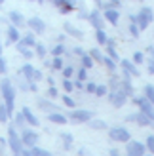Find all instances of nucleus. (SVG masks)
I'll list each match as a JSON object with an SVG mask.
<instances>
[{"label":"nucleus","instance_id":"nucleus-35","mask_svg":"<svg viewBox=\"0 0 154 156\" xmlns=\"http://www.w3.org/2000/svg\"><path fill=\"white\" fill-rule=\"evenodd\" d=\"M89 126H91V128H95V129H103V128H107V126H105V122H89Z\"/></svg>","mask_w":154,"mask_h":156},{"label":"nucleus","instance_id":"nucleus-18","mask_svg":"<svg viewBox=\"0 0 154 156\" xmlns=\"http://www.w3.org/2000/svg\"><path fill=\"white\" fill-rule=\"evenodd\" d=\"M8 120H10V112H8V107L4 103V105H0V122L6 124Z\"/></svg>","mask_w":154,"mask_h":156},{"label":"nucleus","instance_id":"nucleus-10","mask_svg":"<svg viewBox=\"0 0 154 156\" xmlns=\"http://www.w3.org/2000/svg\"><path fill=\"white\" fill-rule=\"evenodd\" d=\"M133 120H137V124H141V126H149V124L152 122V120H150V116H149V114H145L143 111H141L139 114H131V116H128V122H133Z\"/></svg>","mask_w":154,"mask_h":156},{"label":"nucleus","instance_id":"nucleus-20","mask_svg":"<svg viewBox=\"0 0 154 156\" xmlns=\"http://www.w3.org/2000/svg\"><path fill=\"white\" fill-rule=\"evenodd\" d=\"M25 116H23V112H17L15 114V124L13 126H17V128H21V129H25Z\"/></svg>","mask_w":154,"mask_h":156},{"label":"nucleus","instance_id":"nucleus-28","mask_svg":"<svg viewBox=\"0 0 154 156\" xmlns=\"http://www.w3.org/2000/svg\"><path fill=\"white\" fill-rule=\"evenodd\" d=\"M91 59H93L91 55H82V65L86 67V69H89L91 65H93V61H91Z\"/></svg>","mask_w":154,"mask_h":156},{"label":"nucleus","instance_id":"nucleus-31","mask_svg":"<svg viewBox=\"0 0 154 156\" xmlns=\"http://www.w3.org/2000/svg\"><path fill=\"white\" fill-rule=\"evenodd\" d=\"M103 63L109 67L110 71H114V61H112V57H110V55H109V57H103Z\"/></svg>","mask_w":154,"mask_h":156},{"label":"nucleus","instance_id":"nucleus-48","mask_svg":"<svg viewBox=\"0 0 154 156\" xmlns=\"http://www.w3.org/2000/svg\"><path fill=\"white\" fill-rule=\"evenodd\" d=\"M67 2H68V0H53V4H55V6H59V8H63Z\"/></svg>","mask_w":154,"mask_h":156},{"label":"nucleus","instance_id":"nucleus-55","mask_svg":"<svg viewBox=\"0 0 154 156\" xmlns=\"http://www.w3.org/2000/svg\"><path fill=\"white\" fill-rule=\"evenodd\" d=\"M74 88H78V90H82V88H84V84H82V82H76V84H74Z\"/></svg>","mask_w":154,"mask_h":156},{"label":"nucleus","instance_id":"nucleus-52","mask_svg":"<svg viewBox=\"0 0 154 156\" xmlns=\"http://www.w3.org/2000/svg\"><path fill=\"white\" fill-rule=\"evenodd\" d=\"M110 156H120V152L116 149H110Z\"/></svg>","mask_w":154,"mask_h":156},{"label":"nucleus","instance_id":"nucleus-29","mask_svg":"<svg viewBox=\"0 0 154 156\" xmlns=\"http://www.w3.org/2000/svg\"><path fill=\"white\" fill-rule=\"evenodd\" d=\"M38 107H40L42 111H50V108H51L53 105H50V103H48L46 99H40V101H38Z\"/></svg>","mask_w":154,"mask_h":156},{"label":"nucleus","instance_id":"nucleus-30","mask_svg":"<svg viewBox=\"0 0 154 156\" xmlns=\"http://www.w3.org/2000/svg\"><path fill=\"white\" fill-rule=\"evenodd\" d=\"M21 42H23V44H25V46H36V42H34V38H33V36H30V34H29V36H25V38H23V40H21Z\"/></svg>","mask_w":154,"mask_h":156},{"label":"nucleus","instance_id":"nucleus-5","mask_svg":"<svg viewBox=\"0 0 154 156\" xmlns=\"http://www.w3.org/2000/svg\"><path fill=\"white\" fill-rule=\"evenodd\" d=\"M68 120L71 122H89L91 120V112L89 111H72L71 114H68Z\"/></svg>","mask_w":154,"mask_h":156},{"label":"nucleus","instance_id":"nucleus-37","mask_svg":"<svg viewBox=\"0 0 154 156\" xmlns=\"http://www.w3.org/2000/svg\"><path fill=\"white\" fill-rule=\"evenodd\" d=\"M147 147H149L150 152H154V135H150V137L147 139Z\"/></svg>","mask_w":154,"mask_h":156},{"label":"nucleus","instance_id":"nucleus-25","mask_svg":"<svg viewBox=\"0 0 154 156\" xmlns=\"http://www.w3.org/2000/svg\"><path fill=\"white\" fill-rule=\"evenodd\" d=\"M17 50H19V51H21V53H23V55H25L27 59H30V57H33V53L29 51V48H27V46L23 44V42H21V44H17Z\"/></svg>","mask_w":154,"mask_h":156},{"label":"nucleus","instance_id":"nucleus-42","mask_svg":"<svg viewBox=\"0 0 154 156\" xmlns=\"http://www.w3.org/2000/svg\"><path fill=\"white\" fill-rule=\"evenodd\" d=\"M133 61H135V63H143V61H145V59H143V53L137 51L135 55H133Z\"/></svg>","mask_w":154,"mask_h":156},{"label":"nucleus","instance_id":"nucleus-21","mask_svg":"<svg viewBox=\"0 0 154 156\" xmlns=\"http://www.w3.org/2000/svg\"><path fill=\"white\" fill-rule=\"evenodd\" d=\"M8 38H10L12 42H17L19 40V33L15 27H8Z\"/></svg>","mask_w":154,"mask_h":156},{"label":"nucleus","instance_id":"nucleus-50","mask_svg":"<svg viewBox=\"0 0 154 156\" xmlns=\"http://www.w3.org/2000/svg\"><path fill=\"white\" fill-rule=\"evenodd\" d=\"M4 71H6V63H4V59L0 57V74H2Z\"/></svg>","mask_w":154,"mask_h":156},{"label":"nucleus","instance_id":"nucleus-38","mask_svg":"<svg viewBox=\"0 0 154 156\" xmlns=\"http://www.w3.org/2000/svg\"><path fill=\"white\" fill-rule=\"evenodd\" d=\"M72 10V2H71V0H68V2L63 6V8H61V12H63V13H68V12H71Z\"/></svg>","mask_w":154,"mask_h":156},{"label":"nucleus","instance_id":"nucleus-24","mask_svg":"<svg viewBox=\"0 0 154 156\" xmlns=\"http://www.w3.org/2000/svg\"><path fill=\"white\" fill-rule=\"evenodd\" d=\"M33 156H51L50 151H44V149H38V147H33Z\"/></svg>","mask_w":154,"mask_h":156},{"label":"nucleus","instance_id":"nucleus-56","mask_svg":"<svg viewBox=\"0 0 154 156\" xmlns=\"http://www.w3.org/2000/svg\"><path fill=\"white\" fill-rule=\"evenodd\" d=\"M0 53H2V46H0Z\"/></svg>","mask_w":154,"mask_h":156},{"label":"nucleus","instance_id":"nucleus-46","mask_svg":"<svg viewBox=\"0 0 154 156\" xmlns=\"http://www.w3.org/2000/svg\"><path fill=\"white\" fill-rule=\"evenodd\" d=\"M95 90H97L95 84H88V86H86V91H89V93H95Z\"/></svg>","mask_w":154,"mask_h":156},{"label":"nucleus","instance_id":"nucleus-32","mask_svg":"<svg viewBox=\"0 0 154 156\" xmlns=\"http://www.w3.org/2000/svg\"><path fill=\"white\" fill-rule=\"evenodd\" d=\"M63 88L67 90V91H72V88H74V84L68 80V78H65V82H63Z\"/></svg>","mask_w":154,"mask_h":156},{"label":"nucleus","instance_id":"nucleus-15","mask_svg":"<svg viewBox=\"0 0 154 156\" xmlns=\"http://www.w3.org/2000/svg\"><path fill=\"white\" fill-rule=\"evenodd\" d=\"M105 19L109 23H112V25H116L118 23V12L116 10H107L105 12Z\"/></svg>","mask_w":154,"mask_h":156},{"label":"nucleus","instance_id":"nucleus-43","mask_svg":"<svg viewBox=\"0 0 154 156\" xmlns=\"http://www.w3.org/2000/svg\"><path fill=\"white\" fill-rule=\"evenodd\" d=\"M63 51H65V48H63V46H61V44L53 48V53H55V55H61V53H63Z\"/></svg>","mask_w":154,"mask_h":156},{"label":"nucleus","instance_id":"nucleus-44","mask_svg":"<svg viewBox=\"0 0 154 156\" xmlns=\"http://www.w3.org/2000/svg\"><path fill=\"white\" fill-rule=\"evenodd\" d=\"M86 76H88L86 74V67H82L80 71H78V78H80V80H86Z\"/></svg>","mask_w":154,"mask_h":156},{"label":"nucleus","instance_id":"nucleus-39","mask_svg":"<svg viewBox=\"0 0 154 156\" xmlns=\"http://www.w3.org/2000/svg\"><path fill=\"white\" fill-rule=\"evenodd\" d=\"M36 53H38L40 57L46 55V50H44V46H42V44H36Z\"/></svg>","mask_w":154,"mask_h":156},{"label":"nucleus","instance_id":"nucleus-40","mask_svg":"<svg viewBox=\"0 0 154 156\" xmlns=\"http://www.w3.org/2000/svg\"><path fill=\"white\" fill-rule=\"evenodd\" d=\"M63 103H65L68 108H71V107H74V101H72L71 97H68V95H65V97H63Z\"/></svg>","mask_w":154,"mask_h":156},{"label":"nucleus","instance_id":"nucleus-17","mask_svg":"<svg viewBox=\"0 0 154 156\" xmlns=\"http://www.w3.org/2000/svg\"><path fill=\"white\" fill-rule=\"evenodd\" d=\"M50 120H51L53 124H61V126L68 122V118H65V116H63V114H59V112H55V114L51 112V114H50Z\"/></svg>","mask_w":154,"mask_h":156},{"label":"nucleus","instance_id":"nucleus-12","mask_svg":"<svg viewBox=\"0 0 154 156\" xmlns=\"http://www.w3.org/2000/svg\"><path fill=\"white\" fill-rule=\"evenodd\" d=\"M21 112H23V116H25V120L30 124V126H38V120H36V116L30 112V108L29 107H23L21 108Z\"/></svg>","mask_w":154,"mask_h":156},{"label":"nucleus","instance_id":"nucleus-6","mask_svg":"<svg viewBox=\"0 0 154 156\" xmlns=\"http://www.w3.org/2000/svg\"><path fill=\"white\" fill-rule=\"evenodd\" d=\"M152 21V10L150 8H143L139 17H137V23H139V29H147V25Z\"/></svg>","mask_w":154,"mask_h":156},{"label":"nucleus","instance_id":"nucleus-36","mask_svg":"<svg viewBox=\"0 0 154 156\" xmlns=\"http://www.w3.org/2000/svg\"><path fill=\"white\" fill-rule=\"evenodd\" d=\"M89 55L93 57V59H99V61H103V55L99 53V50H91V51H89Z\"/></svg>","mask_w":154,"mask_h":156},{"label":"nucleus","instance_id":"nucleus-45","mask_svg":"<svg viewBox=\"0 0 154 156\" xmlns=\"http://www.w3.org/2000/svg\"><path fill=\"white\" fill-rule=\"evenodd\" d=\"M48 95H50V97H53V99H55V97H57V90H55V88H53V86H51V88L48 90Z\"/></svg>","mask_w":154,"mask_h":156},{"label":"nucleus","instance_id":"nucleus-47","mask_svg":"<svg viewBox=\"0 0 154 156\" xmlns=\"http://www.w3.org/2000/svg\"><path fill=\"white\" fill-rule=\"evenodd\" d=\"M129 30H131V34H133V36L139 34V27H137V25H131V27H129Z\"/></svg>","mask_w":154,"mask_h":156},{"label":"nucleus","instance_id":"nucleus-3","mask_svg":"<svg viewBox=\"0 0 154 156\" xmlns=\"http://www.w3.org/2000/svg\"><path fill=\"white\" fill-rule=\"evenodd\" d=\"M135 103L141 107V111H143L145 114L150 116V120H154V105H152V101H150L149 97H137Z\"/></svg>","mask_w":154,"mask_h":156},{"label":"nucleus","instance_id":"nucleus-14","mask_svg":"<svg viewBox=\"0 0 154 156\" xmlns=\"http://www.w3.org/2000/svg\"><path fill=\"white\" fill-rule=\"evenodd\" d=\"M89 21L93 23L95 29H103V19L99 17V12H91V13H89Z\"/></svg>","mask_w":154,"mask_h":156},{"label":"nucleus","instance_id":"nucleus-9","mask_svg":"<svg viewBox=\"0 0 154 156\" xmlns=\"http://www.w3.org/2000/svg\"><path fill=\"white\" fill-rule=\"evenodd\" d=\"M21 139H23V145H27V147H34L36 141H38V135L34 133L33 129H23V131H21Z\"/></svg>","mask_w":154,"mask_h":156},{"label":"nucleus","instance_id":"nucleus-54","mask_svg":"<svg viewBox=\"0 0 154 156\" xmlns=\"http://www.w3.org/2000/svg\"><path fill=\"white\" fill-rule=\"evenodd\" d=\"M21 156H33V152H30V151H23Z\"/></svg>","mask_w":154,"mask_h":156},{"label":"nucleus","instance_id":"nucleus-53","mask_svg":"<svg viewBox=\"0 0 154 156\" xmlns=\"http://www.w3.org/2000/svg\"><path fill=\"white\" fill-rule=\"evenodd\" d=\"M74 53H76V55H84V51H82V48H76V50H74Z\"/></svg>","mask_w":154,"mask_h":156},{"label":"nucleus","instance_id":"nucleus-4","mask_svg":"<svg viewBox=\"0 0 154 156\" xmlns=\"http://www.w3.org/2000/svg\"><path fill=\"white\" fill-rule=\"evenodd\" d=\"M126 99H128V93L124 91V90H112L110 91V103L114 105V107H122L126 103Z\"/></svg>","mask_w":154,"mask_h":156},{"label":"nucleus","instance_id":"nucleus-49","mask_svg":"<svg viewBox=\"0 0 154 156\" xmlns=\"http://www.w3.org/2000/svg\"><path fill=\"white\" fill-rule=\"evenodd\" d=\"M40 80H42V73L36 71V73H34V82H40Z\"/></svg>","mask_w":154,"mask_h":156},{"label":"nucleus","instance_id":"nucleus-23","mask_svg":"<svg viewBox=\"0 0 154 156\" xmlns=\"http://www.w3.org/2000/svg\"><path fill=\"white\" fill-rule=\"evenodd\" d=\"M61 139H63L65 149H71V145H72V135H71V133H61Z\"/></svg>","mask_w":154,"mask_h":156},{"label":"nucleus","instance_id":"nucleus-51","mask_svg":"<svg viewBox=\"0 0 154 156\" xmlns=\"http://www.w3.org/2000/svg\"><path fill=\"white\" fill-rule=\"evenodd\" d=\"M149 69H150V73L154 74V59H152V57L149 59Z\"/></svg>","mask_w":154,"mask_h":156},{"label":"nucleus","instance_id":"nucleus-13","mask_svg":"<svg viewBox=\"0 0 154 156\" xmlns=\"http://www.w3.org/2000/svg\"><path fill=\"white\" fill-rule=\"evenodd\" d=\"M34 73H36V69L33 67V65H25L21 69V74L27 78V80H30V82H34Z\"/></svg>","mask_w":154,"mask_h":156},{"label":"nucleus","instance_id":"nucleus-41","mask_svg":"<svg viewBox=\"0 0 154 156\" xmlns=\"http://www.w3.org/2000/svg\"><path fill=\"white\" fill-rule=\"evenodd\" d=\"M72 73H74V71H72V67H65V69H63V76H65V78H71Z\"/></svg>","mask_w":154,"mask_h":156},{"label":"nucleus","instance_id":"nucleus-58","mask_svg":"<svg viewBox=\"0 0 154 156\" xmlns=\"http://www.w3.org/2000/svg\"><path fill=\"white\" fill-rule=\"evenodd\" d=\"M2 2H4V0H0V4H2Z\"/></svg>","mask_w":154,"mask_h":156},{"label":"nucleus","instance_id":"nucleus-57","mask_svg":"<svg viewBox=\"0 0 154 156\" xmlns=\"http://www.w3.org/2000/svg\"><path fill=\"white\" fill-rule=\"evenodd\" d=\"M38 2H44V0H38Z\"/></svg>","mask_w":154,"mask_h":156},{"label":"nucleus","instance_id":"nucleus-59","mask_svg":"<svg viewBox=\"0 0 154 156\" xmlns=\"http://www.w3.org/2000/svg\"><path fill=\"white\" fill-rule=\"evenodd\" d=\"M97 2H101V0H97Z\"/></svg>","mask_w":154,"mask_h":156},{"label":"nucleus","instance_id":"nucleus-60","mask_svg":"<svg viewBox=\"0 0 154 156\" xmlns=\"http://www.w3.org/2000/svg\"><path fill=\"white\" fill-rule=\"evenodd\" d=\"M51 2H53V0H51Z\"/></svg>","mask_w":154,"mask_h":156},{"label":"nucleus","instance_id":"nucleus-26","mask_svg":"<svg viewBox=\"0 0 154 156\" xmlns=\"http://www.w3.org/2000/svg\"><path fill=\"white\" fill-rule=\"evenodd\" d=\"M10 19L15 23V25H23V17H21L17 12H10Z\"/></svg>","mask_w":154,"mask_h":156},{"label":"nucleus","instance_id":"nucleus-19","mask_svg":"<svg viewBox=\"0 0 154 156\" xmlns=\"http://www.w3.org/2000/svg\"><path fill=\"white\" fill-rule=\"evenodd\" d=\"M63 29H65V33L72 34L74 38H82V33H80V30H76V29H74L72 25H68V23H65V27H63Z\"/></svg>","mask_w":154,"mask_h":156},{"label":"nucleus","instance_id":"nucleus-8","mask_svg":"<svg viewBox=\"0 0 154 156\" xmlns=\"http://www.w3.org/2000/svg\"><path fill=\"white\" fill-rule=\"evenodd\" d=\"M110 139L128 143V141H129V131L124 129V128H112V129H110Z\"/></svg>","mask_w":154,"mask_h":156},{"label":"nucleus","instance_id":"nucleus-22","mask_svg":"<svg viewBox=\"0 0 154 156\" xmlns=\"http://www.w3.org/2000/svg\"><path fill=\"white\" fill-rule=\"evenodd\" d=\"M95 36H97V42L99 44H107V42H109V38H107V34L103 33V29H97L95 30Z\"/></svg>","mask_w":154,"mask_h":156},{"label":"nucleus","instance_id":"nucleus-34","mask_svg":"<svg viewBox=\"0 0 154 156\" xmlns=\"http://www.w3.org/2000/svg\"><path fill=\"white\" fill-rule=\"evenodd\" d=\"M53 69H63V59H61V57L53 59Z\"/></svg>","mask_w":154,"mask_h":156},{"label":"nucleus","instance_id":"nucleus-16","mask_svg":"<svg viewBox=\"0 0 154 156\" xmlns=\"http://www.w3.org/2000/svg\"><path fill=\"white\" fill-rule=\"evenodd\" d=\"M122 67H124V73H129V74H133V76H139V71H137V69L129 63L128 59H124L122 61Z\"/></svg>","mask_w":154,"mask_h":156},{"label":"nucleus","instance_id":"nucleus-2","mask_svg":"<svg viewBox=\"0 0 154 156\" xmlns=\"http://www.w3.org/2000/svg\"><path fill=\"white\" fill-rule=\"evenodd\" d=\"M8 143H10V149L13 151L15 156H21V152H23V139H21V135H17L13 124L8 128Z\"/></svg>","mask_w":154,"mask_h":156},{"label":"nucleus","instance_id":"nucleus-11","mask_svg":"<svg viewBox=\"0 0 154 156\" xmlns=\"http://www.w3.org/2000/svg\"><path fill=\"white\" fill-rule=\"evenodd\" d=\"M27 23H29V27L33 29L34 33H44V29H46L44 21H42V19H38V17H30Z\"/></svg>","mask_w":154,"mask_h":156},{"label":"nucleus","instance_id":"nucleus-1","mask_svg":"<svg viewBox=\"0 0 154 156\" xmlns=\"http://www.w3.org/2000/svg\"><path fill=\"white\" fill-rule=\"evenodd\" d=\"M0 90H2V97L6 101V107H8V112H10V118L13 114V99H15V90L12 88V84L8 78H4L2 82H0Z\"/></svg>","mask_w":154,"mask_h":156},{"label":"nucleus","instance_id":"nucleus-27","mask_svg":"<svg viewBox=\"0 0 154 156\" xmlns=\"http://www.w3.org/2000/svg\"><path fill=\"white\" fill-rule=\"evenodd\" d=\"M145 95H147L154 105V86H147V88H145Z\"/></svg>","mask_w":154,"mask_h":156},{"label":"nucleus","instance_id":"nucleus-7","mask_svg":"<svg viewBox=\"0 0 154 156\" xmlns=\"http://www.w3.org/2000/svg\"><path fill=\"white\" fill-rule=\"evenodd\" d=\"M128 156H143L145 154V145L137 141H128Z\"/></svg>","mask_w":154,"mask_h":156},{"label":"nucleus","instance_id":"nucleus-33","mask_svg":"<svg viewBox=\"0 0 154 156\" xmlns=\"http://www.w3.org/2000/svg\"><path fill=\"white\" fill-rule=\"evenodd\" d=\"M105 93H107V86H97V90H95V95H99V97H101V95H105Z\"/></svg>","mask_w":154,"mask_h":156}]
</instances>
